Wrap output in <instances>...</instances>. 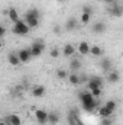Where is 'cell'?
<instances>
[{
	"mask_svg": "<svg viewBox=\"0 0 123 125\" xmlns=\"http://www.w3.org/2000/svg\"><path fill=\"white\" fill-rule=\"evenodd\" d=\"M65 29H67V31H74V29H77V19H75V18H70V19L67 21V23H65Z\"/></svg>",
	"mask_w": 123,
	"mask_h": 125,
	"instance_id": "obj_20",
	"label": "cell"
},
{
	"mask_svg": "<svg viewBox=\"0 0 123 125\" xmlns=\"http://www.w3.org/2000/svg\"><path fill=\"white\" fill-rule=\"evenodd\" d=\"M9 19H10L13 23H16L18 21H20L19 13H18V10H16L15 7H10V9H9Z\"/></svg>",
	"mask_w": 123,
	"mask_h": 125,
	"instance_id": "obj_18",
	"label": "cell"
},
{
	"mask_svg": "<svg viewBox=\"0 0 123 125\" xmlns=\"http://www.w3.org/2000/svg\"><path fill=\"white\" fill-rule=\"evenodd\" d=\"M74 54H75V47H74L72 44H65L64 48H62V55L71 57V55H74Z\"/></svg>",
	"mask_w": 123,
	"mask_h": 125,
	"instance_id": "obj_11",
	"label": "cell"
},
{
	"mask_svg": "<svg viewBox=\"0 0 123 125\" xmlns=\"http://www.w3.org/2000/svg\"><path fill=\"white\" fill-rule=\"evenodd\" d=\"M68 80H70V83H71V84H74V86H77V84H80V83H81L80 76H78V74H74V73H71V74L68 76Z\"/></svg>",
	"mask_w": 123,
	"mask_h": 125,
	"instance_id": "obj_22",
	"label": "cell"
},
{
	"mask_svg": "<svg viewBox=\"0 0 123 125\" xmlns=\"http://www.w3.org/2000/svg\"><path fill=\"white\" fill-rule=\"evenodd\" d=\"M90 50H91V45H90L88 42L83 41V42L78 44V50H77V51H78L81 55H87V54H90Z\"/></svg>",
	"mask_w": 123,
	"mask_h": 125,
	"instance_id": "obj_10",
	"label": "cell"
},
{
	"mask_svg": "<svg viewBox=\"0 0 123 125\" xmlns=\"http://www.w3.org/2000/svg\"><path fill=\"white\" fill-rule=\"evenodd\" d=\"M39 16H41V12H39L36 7H32V9H29V10L23 15V19H25V21H28V19H39Z\"/></svg>",
	"mask_w": 123,
	"mask_h": 125,
	"instance_id": "obj_9",
	"label": "cell"
},
{
	"mask_svg": "<svg viewBox=\"0 0 123 125\" xmlns=\"http://www.w3.org/2000/svg\"><path fill=\"white\" fill-rule=\"evenodd\" d=\"M4 121L9 125H22V118L19 115H16V114H10L9 116L4 118Z\"/></svg>",
	"mask_w": 123,
	"mask_h": 125,
	"instance_id": "obj_8",
	"label": "cell"
},
{
	"mask_svg": "<svg viewBox=\"0 0 123 125\" xmlns=\"http://www.w3.org/2000/svg\"><path fill=\"white\" fill-rule=\"evenodd\" d=\"M60 1H64V0H60Z\"/></svg>",
	"mask_w": 123,
	"mask_h": 125,
	"instance_id": "obj_38",
	"label": "cell"
},
{
	"mask_svg": "<svg viewBox=\"0 0 123 125\" xmlns=\"http://www.w3.org/2000/svg\"><path fill=\"white\" fill-rule=\"evenodd\" d=\"M68 125H77V122H75L72 118H68Z\"/></svg>",
	"mask_w": 123,
	"mask_h": 125,
	"instance_id": "obj_34",
	"label": "cell"
},
{
	"mask_svg": "<svg viewBox=\"0 0 123 125\" xmlns=\"http://www.w3.org/2000/svg\"><path fill=\"white\" fill-rule=\"evenodd\" d=\"M91 21V13H81V23L83 25H88Z\"/></svg>",
	"mask_w": 123,
	"mask_h": 125,
	"instance_id": "obj_24",
	"label": "cell"
},
{
	"mask_svg": "<svg viewBox=\"0 0 123 125\" xmlns=\"http://www.w3.org/2000/svg\"><path fill=\"white\" fill-rule=\"evenodd\" d=\"M90 54H93L94 57H101V55L104 54V51H103V48H101V47H98V45H91Z\"/></svg>",
	"mask_w": 123,
	"mask_h": 125,
	"instance_id": "obj_21",
	"label": "cell"
},
{
	"mask_svg": "<svg viewBox=\"0 0 123 125\" xmlns=\"http://www.w3.org/2000/svg\"><path fill=\"white\" fill-rule=\"evenodd\" d=\"M4 35H6V28H4V26H1V28H0V38H3Z\"/></svg>",
	"mask_w": 123,
	"mask_h": 125,
	"instance_id": "obj_32",
	"label": "cell"
},
{
	"mask_svg": "<svg viewBox=\"0 0 123 125\" xmlns=\"http://www.w3.org/2000/svg\"><path fill=\"white\" fill-rule=\"evenodd\" d=\"M93 32L94 33H103V32L106 31V23L104 22H96L94 25H93Z\"/></svg>",
	"mask_w": 123,
	"mask_h": 125,
	"instance_id": "obj_15",
	"label": "cell"
},
{
	"mask_svg": "<svg viewBox=\"0 0 123 125\" xmlns=\"http://www.w3.org/2000/svg\"><path fill=\"white\" fill-rule=\"evenodd\" d=\"M70 68H71L72 71H78V70L81 68V61L77 60V58L71 60V61H70Z\"/></svg>",
	"mask_w": 123,
	"mask_h": 125,
	"instance_id": "obj_23",
	"label": "cell"
},
{
	"mask_svg": "<svg viewBox=\"0 0 123 125\" xmlns=\"http://www.w3.org/2000/svg\"><path fill=\"white\" fill-rule=\"evenodd\" d=\"M112 124H113V121L110 118H101V121H100V125H112Z\"/></svg>",
	"mask_w": 123,
	"mask_h": 125,
	"instance_id": "obj_30",
	"label": "cell"
},
{
	"mask_svg": "<svg viewBox=\"0 0 123 125\" xmlns=\"http://www.w3.org/2000/svg\"><path fill=\"white\" fill-rule=\"evenodd\" d=\"M100 68L104 71V73H110V68H112V61L109 58H103L100 61Z\"/></svg>",
	"mask_w": 123,
	"mask_h": 125,
	"instance_id": "obj_14",
	"label": "cell"
},
{
	"mask_svg": "<svg viewBox=\"0 0 123 125\" xmlns=\"http://www.w3.org/2000/svg\"><path fill=\"white\" fill-rule=\"evenodd\" d=\"M104 106H106L107 109H110L112 112H114V111H116V108H117V103H116L114 100H107V102L104 103Z\"/></svg>",
	"mask_w": 123,
	"mask_h": 125,
	"instance_id": "obj_25",
	"label": "cell"
},
{
	"mask_svg": "<svg viewBox=\"0 0 123 125\" xmlns=\"http://www.w3.org/2000/svg\"><path fill=\"white\" fill-rule=\"evenodd\" d=\"M122 58H123V52H122Z\"/></svg>",
	"mask_w": 123,
	"mask_h": 125,
	"instance_id": "obj_37",
	"label": "cell"
},
{
	"mask_svg": "<svg viewBox=\"0 0 123 125\" xmlns=\"http://www.w3.org/2000/svg\"><path fill=\"white\" fill-rule=\"evenodd\" d=\"M32 94H33L35 97H42V96L45 94V87H44L42 84H36V86L32 89Z\"/></svg>",
	"mask_w": 123,
	"mask_h": 125,
	"instance_id": "obj_13",
	"label": "cell"
},
{
	"mask_svg": "<svg viewBox=\"0 0 123 125\" xmlns=\"http://www.w3.org/2000/svg\"><path fill=\"white\" fill-rule=\"evenodd\" d=\"M81 13H91V15H93V7H91V6H88V4H84V6H83V10H81Z\"/></svg>",
	"mask_w": 123,
	"mask_h": 125,
	"instance_id": "obj_29",
	"label": "cell"
},
{
	"mask_svg": "<svg viewBox=\"0 0 123 125\" xmlns=\"http://www.w3.org/2000/svg\"><path fill=\"white\" fill-rule=\"evenodd\" d=\"M120 1H123V0H120Z\"/></svg>",
	"mask_w": 123,
	"mask_h": 125,
	"instance_id": "obj_39",
	"label": "cell"
},
{
	"mask_svg": "<svg viewBox=\"0 0 123 125\" xmlns=\"http://www.w3.org/2000/svg\"><path fill=\"white\" fill-rule=\"evenodd\" d=\"M7 60H9V62H10L12 65H15V67L19 65V64L22 62L20 61V58H19V55H18L16 52H10V54L7 55Z\"/></svg>",
	"mask_w": 123,
	"mask_h": 125,
	"instance_id": "obj_16",
	"label": "cell"
},
{
	"mask_svg": "<svg viewBox=\"0 0 123 125\" xmlns=\"http://www.w3.org/2000/svg\"><path fill=\"white\" fill-rule=\"evenodd\" d=\"M109 12H110V15H112V16L122 18V16H123V6H122V4H119V3L116 1L114 4H112V6H110V10H109Z\"/></svg>",
	"mask_w": 123,
	"mask_h": 125,
	"instance_id": "obj_6",
	"label": "cell"
},
{
	"mask_svg": "<svg viewBox=\"0 0 123 125\" xmlns=\"http://www.w3.org/2000/svg\"><path fill=\"white\" fill-rule=\"evenodd\" d=\"M112 114H113V112H112L110 109H107L104 105L98 108V115H100V118H110V116H112Z\"/></svg>",
	"mask_w": 123,
	"mask_h": 125,
	"instance_id": "obj_19",
	"label": "cell"
},
{
	"mask_svg": "<svg viewBox=\"0 0 123 125\" xmlns=\"http://www.w3.org/2000/svg\"><path fill=\"white\" fill-rule=\"evenodd\" d=\"M103 1H104L106 4H109V6H112V4H114V3H116L117 0H103Z\"/></svg>",
	"mask_w": 123,
	"mask_h": 125,
	"instance_id": "obj_33",
	"label": "cell"
},
{
	"mask_svg": "<svg viewBox=\"0 0 123 125\" xmlns=\"http://www.w3.org/2000/svg\"><path fill=\"white\" fill-rule=\"evenodd\" d=\"M68 73L65 71V70H62V68H60V70H57V77L58 79H61V80H64V79H68Z\"/></svg>",
	"mask_w": 123,
	"mask_h": 125,
	"instance_id": "obj_27",
	"label": "cell"
},
{
	"mask_svg": "<svg viewBox=\"0 0 123 125\" xmlns=\"http://www.w3.org/2000/svg\"><path fill=\"white\" fill-rule=\"evenodd\" d=\"M103 77H100V76H91V77H88V80H87V87H88V90H93V89H101L103 87Z\"/></svg>",
	"mask_w": 123,
	"mask_h": 125,
	"instance_id": "obj_3",
	"label": "cell"
},
{
	"mask_svg": "<svg viewBox=\"0 0 123 125\" xmlns=\"http://www.w3.org/2000/svg\"><path fill=\"white\" fill-rule=\"evenodd\" d=\"M97 1H103V0H97Z\"/></svg>",
	"mask_w": 123,
	"mask_h": 125,
	"instance_id": "obj_36",
	"label": "cell"
},
{
	"mask_svg": "<svg viewBox=\"0 0 123 125\" xmlns=\"http://www.w3.org/2000/svg\"><path fill=\"white\" fill-rule=\"evenodd\" d=\"M60 54H61V52H60V50H58V48H52V50H51V52H49V55H51L52 58H58V57H60Z\"/></svg>",
	"mask_w": 123,
	"mask_h": 125,
	"instance_id": "obj_28",
	"label": "cell"
},
{
	"mask_svg": "<svg viewBox=\"0 0 123 125\" xmlns=\"http://www.w3.org/2000/svg\"><path fill=\"white\" fill-rule=\"evenodd\" d=\"M18 55H19V58H20L22 62H29V60L32 58L31 48H23V50L18 51Z\"/></svg>",
	"mask_w": 123,
	"mask_h": 125,
	"instance_id": "obj_7",
	"label": "cell"
},
{
	"mask_svg": "<svg viewBox=\"0 0 123 125\" xmlns=\"http://www.w3.org/2000/svg\"><path fill=\"white\" fill-rule=\"evenodd\" d=\"M26 23L29 25V28H31V29H35V28H38V26H39V19H28V21H26Z\"/></svg>",
	"mask_w": 123,
	"mask_h": 125,
	"instance_id": "obj_26",
	"label": "cell"
},
{
	"mask_svg": "<svg viewBox=\"0 0 123 125\" xmlns=\"http://www.w3.org/2000/svg\"><path fill=\"white\" fill-rule=\"evenodd\" d=\"M120 80V73L119 71H110L107 73V82L109 83H117Z\"/></svg>",
	"mask_w": 123,
	"mask_h": 125,
	"instance_id": "obj_12",
	"label": "cell"
},
{
	"mask_svg": "<svg viewBox=\"0 0 123 125\" xmlns=\"http://www.w3.org/2000/svg\"><path fill=\"white\" fill-rule=\"evenodd\" d=\"M29 31H31V28H29V25L26 23L25 19H20V21H18L16 23H13V28H12V32H13V33L20 35V36L28 35Z\"/></svg>",
	"mask_w": 123,
	"mask_h": 125,
	"instance_id": "obj_2",
	"label": "cell"
},
{
	"mask_svg": "<svg viewBox=\"0 0 123 125\" xmlns=\"http://www.w3.org/2000/svg\"><path fill=\"white\" fill-rule=\"evenodd\" d=\"M35 118L41 125L48 124V118H49V112H46L45 109H36L35 111Z\"/></svg>",
	"mask_w": 123,
	"mask_h": 125,
	"instance_id": "obj_4",
	"label": "cell"
},
{
	"mask_svg": "<svg viewBox=\"0 0 123 125\" xmlns=\"http://www.w3.org/2000/svg\"><path fill=\"white\" fill-rule=\"evenodd\" d=\"M91 92V94L94 96V97H98L100 94H101V89H93V90H90Z\"/></svg>",
	"mask_w": 123,
	"mask_h": 125,
	"instance_id": "obj_31",
	"label": "cell"
},
{
	"mask_svg": "<svg viewBox=\"0 0 123 125\" xmlns=\"http://www.w3.org/2000/svg\"><path fill=\"white\" fill-rule=\"evenodd\" d=\"M0 125H9V124H7V122H6V121H4V119H3V121H1V122H0Z\"/></svg>",
	"mask_w": 123,
	"mask_h": 125,
	"instance_id": "obj_35",
	"label": "cell"
},
{
	"mask_svg": "<svg viewBox=\"0 0 123 125\" xmlns=\"http://www.w3.org/2000/svg\"><path fill=\"white\" fill-rule=\"evenodd\" d=\"M44 50H45V45H44V42L35 41V42L32 44V47H31L32 57H39V55H41V54L44 52Z\"/></svg>",
	"mask_w": 123,
	"mask_h": 125,
	"instance_id": "obj_5",
	"label": "cell"
},
{
	"mask_svg": "<svg viewBox=\"0 0 123 125\" xmlns=\"http://www.w3.org/2000/svg\"><path fill=\"white\" fill-rule=\"evenodd\" d=\"M58 122H60V114H58V112H49L48 124L49 125H57Z\"/></svg>",
	"mask_w": 123,
	"mask_h": 125,
	"instance_id": "obj_17",
	"label": "cell"
},
{
	"mask_svg": "<svg viewBox=\"0 0 123 125\" xmlns=\"http://www.w3.org/2000/svg\"><path fill=\"white\" fill-rule=\"evenodd\" d=\"M80 102H81L83 109L87 111V112H91V111H94V109L98 106L97 97H94L90 90H88V92H81V93H80Z\"/></svg>",
	"mask_w": 123,
	"mask_h": 125,
	"instance_id": "obj_1",
	"label": "cell"
}]
</instances>
